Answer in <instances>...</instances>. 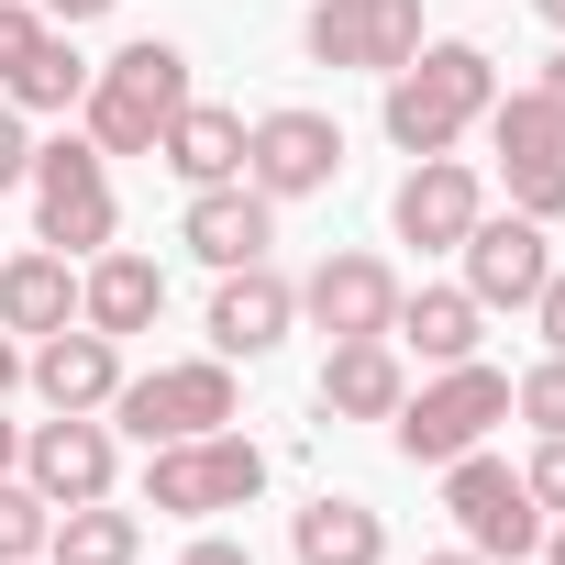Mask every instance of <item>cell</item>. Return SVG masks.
<instances>
[{"mask_svg": "<svg viewBox=\"0 0 565 565\" xmlns=\"http://www.w3.org/2000/svg\"><path fill=\"white\" fill-rule=\"evenodd\" d=\"M289 554H300V565H388V521H377L366 499H311V510L289 521Z\"/></svg>", "mask_w": 565, "mask_h": 565, "instance_id": "obj_22", "label": "cell"}, {"mask_svg": "<svg viewBox=\"0 0 565 565\" xmlns=\"http://www.w3.org/2000/svg\"><path fill=\"white\" fill-rule=\"evenodd\" d=\"M488 422H510V377L477 366V355H466V366H433V388L388 411V433H399L411 466H455V455H477Z\"/></svg>", "mask_w": 565, "mask_h": 565, "instance_id": "obj_3", "label": "cell"}, {"mask_svg": "<svg viewBox=\"0 0 565 565\" xmlns=\"http://www.w3.org/2000/svg\"><path fill=\"white\" fill-rule=\"evenodd\" d=\"M510 411H521L532 433H565V355H543V366H521V377H510Z\"/></svg>", "mask_w": 565, "mask_h": 565, "instance_id": "obj_27", "label": "cell"}, {"mask_svg": "<svg viewBox=\"0 0 565 565\" xmlns=\"http://www.w3.org/2000/svg\"><path fill=\"white\" fill-rule=\"evenodd\" d=\"M45 34H56V23L34 12V0H0V78H12V67H23L34 45H45Z\"/></svg>", "mask_w": 565, "mask_h": 565, "instance_id": "obj_28", "label": "cell"}, {"mask_svg": "<svg viewBox=\"0 0 565 565\" xmlns=\"http://www.w3.org/2000/svg\"><path fill=\"white\" fill-rule=\"evenodd\" d=\"M543 233H554V222H532V211H477V233L455 244L477 311H532V300H543V277H554V244H543Z\"/></svg>", "mask_w": 565, "mask_h": 565, "instance_id": "obj_9", "label": "cell"}, {"mask_svg": "<svg viewBox=\"0 0 565 565\" xmlns=\"http://www.w3.org/2000/svg\"><path fill=\"white\" fill-rule=\"evenodd\" d=\"M300 311L344 344V333H388L399 322V277H388V255H322L311 266V289H300Z\"/></svg>", "mask_w": 565, "mask_h": 565, "instance_id": "obj_16", "label": "cell"}, {"mask_svg": "<svg viewBox=\"0 0 565 565\" xmlns=\"http://www.w3.org/2000/svg\"><path fill=\"white\" fill-rule=\"evenodd\" d=\"M499 100V67L488 45H422L399 78H388V145L399 156H455V134Z\"/></svg>", "mask_w": 565, "mask_h": 565, "instance_id": "obj_1", "label": "cell"}, {"mask_svg": "<svg viewBox=\"0 0 565 565\" xmlns=\"http://www.w3.org/2000/svg\"><path fill=\"white\" fill-rule=\"evenodd\" d=\"M23 377H34L45 411H111V388H122V344L89 333V322H67V333H45V344L23 355Z\"/></svg>", "mask_w": 565, "mask_h": 565, "instance_id": "obj_15", "label": "cell"}, {"mask_svg": "<svg viewBox=\"0 0 565 565\" xmlns=\"http://www.w3.org/2000/svg\"><path fill=\"white\" fill-rule=\"evenodd\" d=\"M444 510H455V532L477 543V554H532L543 543V499L521 488V466H499V455H455L444 466Z\"/></svg>", "mask_w": 565, "mask_h": 565, "instance_id": "obj_8", "label": "cell"}, {"mask_svg": "<svg viewBox=\"0 0 565 565\" xmlns=\"http://www.w3.org/2000/svg\"><path fill=\"white\" fill-rule=\"evenodd\" d=\"M266 488V455L244 433H189V444H145V510L167 521H211V510H244Z\"/></svg>", "mask_w": 565, "mask_h": 565, "instance_id": "obj_4", "label": "cell"}, {"mask_svg": "<svg viewBox=\"0 0 565 565\" xmlns=\"http://www.w3.org/2000/svg\"><path fill=\"white\" fill-rule=\"evenodd\" d=\"M134 554H145V510H122V499H78L45 532V565H134Z\"/></svg>", "mask_w": 565, "mask_h": 565, "instance_id": "obj_23", "label": "cell"}, {"mask_svg": "<svg viewBox=\"0 0 565 565\" xmlns=\"http://www.w3.org/2000/svg\"><path fill=\"white\" fill-rule=\"evenodd\" d=\"M477 211H488V189H477V167H455V156H411V178H399V200H388L399 244H422V255H455V244L477 233Z\"/></svg>", "mask_w": 565, "mask_h": 565, "instance_id": "obj_12", "label": "cell"}, {"mask_svg": "<svg viewBox=\"0 0 565 565\" xmlns=\"http://www.w3.org/2000/svg\"><path fill=\"white\" fill-rule=\"evenodd\" d=\"M521 488L543 499V521H565V433H543V455L521 466Z\"/></svg>", "mask_w": 565, "mask_h": 565, "instance_id": "obj_30", "label": "cell"}, {"mask_svg": "<svg viewBox=\"0 0 565 565\" xmlns=\"http://www.w3.org/2000/svg\"><path fill=\"white\" fill-rule=\"evenodd\" d=\"M178 100H189V56L167 45V34H145V45H122L111 67H89V145L100 156H156V134L178 122Z\"/></svg>", "mask_w": 565, "mask_h": 565, "instance_id": "obj_2", "label": "cell"}, {"mask_svg": "<svg viewBox=\"0 0 565 565\" xmlns=\"http://www.w3.org/2000/svg\"><path fill=\"white\" fill-rule=\"evenodd\" d=\"M532 322H543V355H565V266L543 277V300H532Z\"/></svg>", "mask_w": 565, "mask_h": 565, "instance_id": "obj_32", "label": "cell"}, {"mask_svg": "<svg viewBox=\"0 0 565 565\" xmlns=\"http://www.w3.org/2000/svg\"><path fill=\"white\" fill-rule=\"evenodd\" d=\"M244 178H255L266 200L333 189V178H344V122H333V111H266V122H244Z\"/></svg>", "mask_w": 565, "mask_h": 565, "instance_id": "obj_10", "label": "cell"}, {"mask_svg": "<svg viewBox=\"0 0 565 565\" xmlns=\"http://www.w3.org/2000/svg\"><path fill=\"white\" fill-rule=\"evenodd\" d=\"M23 477H34L56 510H78V499H111L122 444H111V422H100V411H56V422H34V433H23Z\"/></svg>", "mask_w": 565, "mask_h": 565, "instance_id": "obj_11", "label": "cell"}, {"mask_svg": "<svg viewBox=\"0 0 565 565\" xmlns=\"http://www.w3.org/2000/svg\"><path fill=\"white\" fill-rule=\"evenodd\" d=\"M78 322V255H12L0 266V333H67Z\"/></svg>", "mask_w": 565, "mask_h": 565, "instance_id": "obj_20", "label": "cell"}, {"mask_svg": "<svg viewBox=\"0 0 565 565\" xmlns=\"http://www.w3.org/2000/svg\"><path fill=\"white\" fill-rule=\"evenodd\" d=\"M111 422H122L134 444H189V433H222V422H233V355L122 377V388H111Z\"/></svg>", "mask_w": 565, "mask_h": 565, "instance_id": "obj_6", "label": "cell"}, {"mask_svg": "<svg viewBox=\"0 0 565 565\" xmlns=\"http://www.w3.org/2000/svg\"><path fill=\"white\" fill-rule=\"evenodd\" d=\"M477 333H488V311H477L466 289H399V322H388L399 355H422V366H466Z\"/></svg>", "mask_w": 565, "mask_h": 565, "instance_id": "obj_21", "label": "cell"}, {"mask_svg": "<svg viewBox=\"0 0 565 565\" xmlns=\"http://www.w3.org/2000/svg\"><path fill=\"white\" fill-rule=\"evenodd\" d=\"M34 222H45V244L56 255H100L111 244V156L89 145V134H56V145H34Z\"/></svg>", "mask_w": 565, "mask_h": 565, "instance_id": "obj_5", "label": "cell"}, {"mask_svg": "<svg viewBox=\"0 0 565 565\" xmlns=\"http://www.w3.org/2000/svg\"><path fill=\"white\" fill-rule=\"evenodd\" d=\"M510 211H532V222H565V167H521V178H510Z\"/></svg>", "mask_w": 565, "mask_h": 565, "instance_id": "obj_29", "label": "cell"}, {"mask_svg": "<svg viewBox=\"0 0 565 565\" xmlns=\"http://www.w3.org/2000/svg\"><path fill=\"white\" fill-rule=\"evenodd\" d=\"M532 89H543V100H554V111H565V45H554V56H543V78H532Z\"/></svg>", "mask_w": 565, "mask_h": 565, "instance_id": "obj_35", "label": "cell"}, {"mask_svg": "<svg viewBox=\"0 0 565 565\" xmlns=\"http://www.w3.org/2000/svg\"><path fill=\"white\" fill-rule=\"evenodd\" d=\"M45 532H56V499H45L34 477H0V565L45 554Z\"/></svg>", "mask_w": 565, "mask_h": 565, "instance_id": "obj_26", "label": "cell"}, {"mask_svg": "<svg viewBox=\"0 0 565 565\" xmlns=\"http://www.w3.org/2000/svg\"><path fill=\"white\" fill-rule=\"evenodd\" d=\"M12 377H23V344H12V333H0V399H12Z\"/></svg>", "mask_w": 565, "mask_h": 565, "instance_id": "obj_37", "label": "cell"}, {"mask_svg": "<svg viewBox=\"0 0 565 565\" xmlns=\"http://www.w3.org/2000/svg\"><path fill=\"white\" fill-rule=\"evenodd\" d=\"M178 244L222 277V266H266V244H277V200L255 189V178H222V189H189V222H178Z\"/></svg>", "mask_w": 565, "mask_h": 565, "instance_id": "obj_13", "label": "cell"}, {"mask_svg": "<svg viewBox=\"0 0 565 565\" xmlns=\"http://www.w3.org/2000/svg\"><path fill=\"white\" fill-rule=\"evenodd\" d=\"M0 477H23V422H0Z\"/></svg>", "mask_w": 565, "mask_h": 565, "instance_id": "obj_36", "label": "cell"}, {"mask_svg": "<svg viewBox=\"0 0 565 565\" xmlns=\"http://www.w3.org/2000/svg\"><path fill=\"white\" fill-rule=\"evenodd\" d=\"M422 565H488V554H477V543H444V554H422Z\"/></svg>", "mask_w": 565, "mask_h": 565, "instance_id": "obj_38", "label": "cell"}, {"mask_svg": "<svg viewBox=\"0 0 565 565\" xmlns=\"http://www.w3.org/2000/svg\"><path fill=\"white\" fill-rule=\"evenodd\" d=\"M23 565H45V554H23Z\"/></svg>", "mask_w": 565, "mask_h": 565, "instance_id": "obj_41", "label": "cell"}, {"mask_svg": "<svg viewBox=\"0 0 565 565\" xmlns=\"http://www.w3.org/2000/svg\"><path fill=\"white\" fill-rule=\"evenodd\" d=\"M311 67H366V78H399L422 56V0H311L300 23Z\"/></svg>", "mask_w": 565, "mask_h": 565, "instance_id": "obj_7", "label": "cell"}, {"mask_svg": "<svg viewBox=\"0 0 565 565\" xmlns=\"http://www.w3.org/2000/svg\"><path fill=\"white\" fill-rule=\"evenodd\" d=\"M0 89H12V111H78V100H89V56H78L67 34H45Z\"/></svg>", "mask_w": 565, "mask_h": 565, "instance_id": "obj_25", "label": "cell"}, {"mask_svg": "<svg viewBox=\"0 0 565 565\" xmlns=\"http://www.w3.org/2000/svg\"><path fill=\"white\" fill-rule=\"evenodd\" d=\"M289 322H300V289L277 266H222V289H211V355H277L289 344Z\"/></svg>", "mask_w": 565, "mask_h": 565, "instance_id": "obj_14", "label": "cell"}, {"mask_svg": "<svg viewBox=\"0 0 565 565\" xmlns=\"http://www.w3.org/2000/svg\"><path fill=\"white\" fill-rule=\"evenodd\" d=\"M156 167H167V178H189V189L244 178V111H222V100H178V122L156 134Z\"/></svg>", "mask_w": 565, "mask_h": 565, "instance_id": "obj_18", "label": "cell"}, {"mask_svg": "<svg viewBox=\"0 0 565 565\" xmlns=\"http://www.w3.org/2000/svg\"><path fill=\"white\" fill-rule=\"evenodd\" d=\"M34 178V134H23V111L0 100V189H23Z\"/></svg>", "mask_w": 565, "mask_h": 565, "instance_id": "obj_31", "label": "cell"}, {"mask_svg": "<svg viewBox=\"0 0 565 565\" xmlns=\"http://www.w3.org/2000/svg\"><path fill=\"white\" fill-rule=\"evenodd\" d=\"M178 565H255V554H244V543H222V532H211V543H189V554H178Z\"/></svg>", "mask_w": 565, "mask_h": 565, "instance_id": "obj_34", "label": "cell"}, {"mask_svg": "<svg viewBox=\"0 0 565 565\" xmlns=\"http://www.w3.org/2000/svg\"><path fill=\"white\" fill-rule=\"evenodd\" d=\"M543 565H565V521H554V532H543Z\"/></svg>", "mask_w": 565, "mask_h": 565, "instance_id": "obj_39", "label": "cell"}, {"mask_svg": "<svg viewBox=\"0 0 565 565\" xmlns=\"http://www.w3.org/2000/svg\"><path fill=\"white\" fill-rule=\"evenodd\" d=\"M411 399V377H399V344L388 333H344L333 355H322V411H344V422H388Z\"/></svg>", "mask_w": 565, "mask_h": 565, "instance_id": "obj_19", "label": "cell"}, {"mask_svg": "<svg viewBox=\"0 0 565 565\" xmlns=\"http://www.w3.org/2000/svg\"><path fill=\"white\" fill-rule=\"evenodd\" d=\"M156 311H167V277H156V255H122V244H100V255L78 266V322H89V333L134 344Z\"/></svg>", "mask_w": 565, "mask_h": 565, "instance_id": "obj_17", "label": "cell"}, {"mask_svg": "<svg viewBox=\"0 0 565 565\" xmlns=\"http://www.w3.org/2000/svg\"><path fill=\"white\" fill-rule=\"evenodd\" d=\"M34 12H45V23L67 34V23H100V12H111V0H34Z\"/></svg>", "mask_w": 565, "mask_h": 565, "instance_id": "obj_33", "label": "cell"}, {"mask_svg": "<svg viewBox=\"0 0 565 565\" xmlns=\"http://www.w3.org/2000/svg\"><path fill=\"white\" fill-rule=\"evenodd\" d=\"M477 122H488V145H499L510 178H521V167H565V111H554L543 89H499Z\"/></svg>", "mask_w": 565, "mask_h": 565, "instance_id": "obj_24", "label": "cell"}, {"mask_svg": "<svg viewBox=\"0 0 565 565\" xmlns=\"http://www.w3.org/2000/svg\"><path fill=\"white\" fill-rule=\"evenodd\" d=\"M532 12H543V23H554V34H565V0H532Z\"/></svg>", "mask_w": 565, "mask_h": 565, "instance_id": "obj_40", "label": "cell"}]
</instances>
